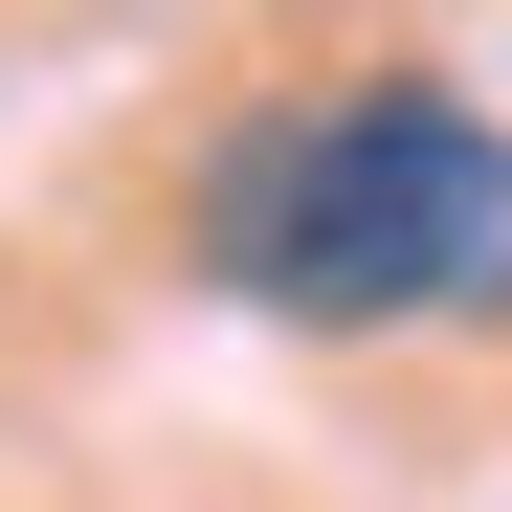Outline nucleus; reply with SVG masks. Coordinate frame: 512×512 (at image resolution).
Wrapping results in <instances>:
<instances>
[{"label":"nucleus","mask_w":512,"mask_h":512,"mask_svg":"<svg viewBox=\"0 0 512 512\" xmlns=\"http://www.w3.org/2000/svg\"><path fill=\"white\" fill-rule=\"evenodd\" d=\"M201 268L290 334H468L512 312V112L446 67H357V90H268L201 156Z\"/></svg>","instance_id":"obj_1"}]
</instances>
